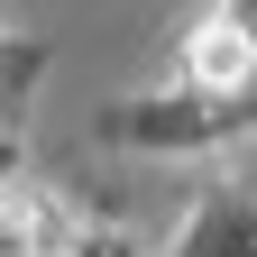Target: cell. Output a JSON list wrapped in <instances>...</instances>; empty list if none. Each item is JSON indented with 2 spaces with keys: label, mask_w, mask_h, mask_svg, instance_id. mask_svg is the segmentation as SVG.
Wrapping results in <instances>:
<instances>
[{
  "label": "cell",
  "mask_w": 257,
  "mask_h": 257,
  "mask_svg": "<svg viewBox=\"0 0 257 257\" xmlns=\"http://www.w3.org/2000/svg\"><path fill=\"white\" fill-rule=\"evenodd\" d=\"M184 83L211 92V101H239V92L257 83V28H248L239 10H211V19L184 37Z\"/></svg>",
  "instance_id": "cell-1"
},
{
  "label": "cell",
  "mask_w": 257,
  "mask_h": 257,
  "mask_svg": "<svg viewBox=\"0 0 257 257\" xmlns=\"http://www.w3.org/2000/svg\"><path fill=\"white\" fill-rule=\"evenodd\" d=\"M0 257H64V220L37 184H0Z\"/></svg>",
  "instance_id": "cell-2"
},
{
  "label": "cell",
  "mask_w": 257,
  "mask_h": 257,
  "mask_svg": "<svg viewBox=\"0 0 257 257\" xmlns=\"http://www.w3.org/2000/svg\"><path fill=\"white\" fill-rule=\"evenodd\" d=\"M0 166H10V147H0Z\"/></svg>",
  "instance_id": "cell-3"
}]
</instances>
